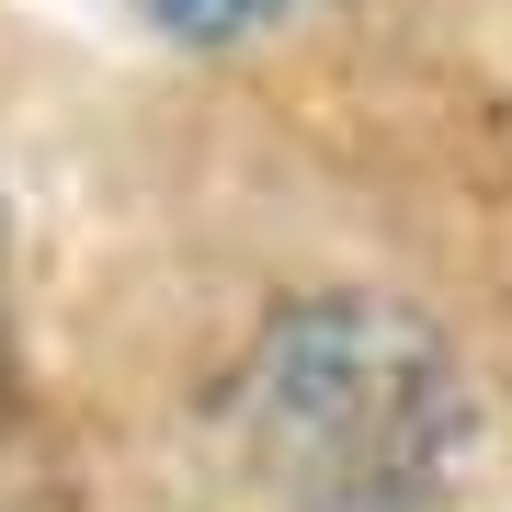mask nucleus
<instances>
[{"label": "nucleus", "instance_id": "f257e3e1", "mask_svg": "<svg viewBox=\"0 0 512 512\" xmlns=\"http://www.w3.org/2000/svg\"><path fill=\"white\" fill-rule=\"evenodd\" d=\"M251 433L308 501L365 512L376 490L444 467L456 444V376L399 308L330 296V308L285 319L262 342V387H251Z\"/></svg>", "mask_w": 512, "mask_h": 512}, {"label": "nucleus", "instance_id": "f03ea898", "mask_svg": "<svg viewBox=\"0 0 512 512\" xmlns=\"http://www.w3.org/2000/svg\"><path fill=\"white\" fill-rule=\"evenodd\" d=\"M148 23H160L171 46H194V57H217V46H251V35H274L285 12H308V0H137Z\"/></svg>", "mask_w": 512, "mask_h": 512}]
</instances>
